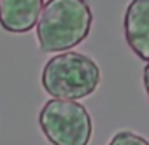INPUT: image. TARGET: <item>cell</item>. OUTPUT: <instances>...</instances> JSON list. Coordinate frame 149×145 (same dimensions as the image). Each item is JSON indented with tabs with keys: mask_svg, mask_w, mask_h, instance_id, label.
I'll return each mask as SVG.
<instances>
[{
	"mask_svg": "<svg viewBox=\"0 0 149 145\" xmlns=\"http://www.w3.org/2000/svg\"><path fill=\"white\" fill-rule=\"evenodd\" d=\"M93 12L86 0H47L37 21V42L44 52L79 46L90 33Z\"/></svg>",
	"mask_w": 149,
	"mask_h": 145,
	"instance_id": "6da1fadb",
	"label": "cell"
},
{
	"mask_svg": "<svg viewBox=\"0 0 149 145\" xmlns=\"http://www.w3.org/2000/svg\"><path fill=\"white\" fill-rule=\"evenodd\" d=\"M40 84L53 100L76 102L97 91L100 84V68L86 54L61 52L46 63Z\"/></svg>",
	"mask_w": 149,
	"mask_h": 145,
	"instance_id": "7a4b0ae2",
	"label": "cell"
},
{
	"mask_svg": "<svg viewBox=\"0 0 149 145\" xmlns=\"http://www.w3.org/2000/svg\"><path fill=\"white\" fill-rule=\"evenodd\" d=\"M39 128L53 145H88L93 133L84 105L70 100H49L39 112Z\"/></svg>",
	"mask_w": 149,
	"mask_h": 145,
	"instance_id": "3957f363",
	"label": "cell"
},
{
	"mask_svg": "<svg viewBox=\"0 0 149 145\" xmlns=\"http://www.w3.org/2000/svg\"><path fill=\"white\" fill-rule=\"evenodd\" d=\"M123 26L128 47L149 63V0H132L125 11Z\"/></svg>",
	"mask_w": 149,
	"mask_h": 145,
	"instance_id": "277c9868",
	"label": "cell"
},
{
	"mask_svg": "<svg viewBox=\"0 0 149 145\" xmlns=\"http://www.w3.org/2000/svg\"><path fill=\"white\" fill-rule=\"evenodd\" d=\"M44 0H0V26L9 33L30 32L42 12Z\"/></svg>",
	"mask_w": 149,
	"mask_h": 145,
	"instance_id": "5b68a950",
	"label": "cell"
},
{
	"mask_svg": "<svg viewBox=\"0 0 149 145\" xmlns=\"http://www.w3.org/2000/svg\"><path fill=\"white\" fill-rule=\"evenodd\" d=\"M107 145H149V142L133 131H119L109 140Z\"/></svg>",
	"mask_w": 149,
	"mask_h": 145,
	"instance_id": "8992f818",
	"label": "cell"
},
{
	"mask_svg": "<svg viewBox=\"0 0 149 145\" xmlns=\"http://www.w3.org/2000/svg\"><path fill=\"white\" fill-rule=\"evenodd\" d=\"M142 81H144V89L149 96V63L144 66V74H142Z\"/></svg>",
	"mask_w": 149,
	"mask_h": 145,
	"instance_id": "52a82bcc",
	"label": "cell"
}]
</instances>
